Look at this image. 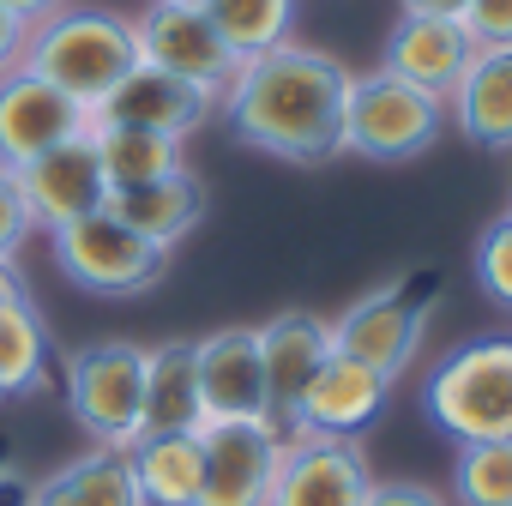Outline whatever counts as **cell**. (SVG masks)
<instances>
[{
  "mask_svg": "<svg viewBox=\"0 0 512 506\" xmlns=\"http://www.w3.org/2000/svg\"><path fill=\"white\" fill-rule=\"evenodd\" d=\"M476 284H482L488 302L512 308V211L494 217L482 229V241H476Z\"/></svg>",
  "mask_w": 512,
  "mask_h": 506,
  "instance_id": "cell-27",
  "label": "cell"
},
{
  "mask_svg": "<svg viewBox=\"0 0 512 506\" xmlns=\"http://www.w3.org/2000/svg\"><path fill=\"white\" fill-rule=\"evenodd\" d=\"M446 127V103H434L428 91L404 85L398 73L374 67V73H350L344 91V151L368 157V163H410L422 157Z\"/></svg>",
  "mask_w": 512,
  "mask_h": 506,
  "instance_id": "cell-4",
  "label": "cell"
},
{
  "mask_svg": "<svg viewBox=\"0 0 512 506\" xmlns=\"http://www.w3.org/2000/svg\"><path fill=\"white\" fill-rule=\"evenodd\" d=\"M368 452L338 434H290L266 506H362L368 500Z\"/></svg>",
  "mask_w": 512,
  "mask_h": 506,
  "instance_id": "cell-9",
  "label": "cell"
},
{
  "mask_svg": "<svg viewBox=\"0 0 512 506\" xmlns=\"http://www.w3.org/2000/svg\"><path fill=\"white\" fill-rule=\"evenodd\" d=\"M61 392L73 422L97 440L127 452L139 440V410H145V344L133 338H103L85 344L61 362Z\"/></svg>",
  "mask_w": 512,
  "mask_h": 506,
  "instance_id": "cell-5",
  "label": "cell"
},
{
  "mask_svg": "<svg viewBox=\"0 0 512 506\" xmlns=\"http://www.w3.org/2000/svg\"><path fill=\"white\" fill-rule=\"evenodd\" d=\"M205 404H199V368H193V338L145 344V410L139 434H199Z\"/></svg>",
  "mask_w": 512,
  "mask_h": 506,
  "instance_id": "cell-19",
  "label": "cell"
},
{
  "mask_svg": "<svg viewBox=\"0 0 512 506\" xmlns=\"http://www.w3.org/2000/svg\"><path fill=\"white\" fill-rule=\"evenodd\" d=\"M253 332H260V368H266V416L272 422H290L296 416V398L314 380V368L332 356V320H320L308 308H290V314L253 326Z\"/></svg>",
  "mask_w": 512,
  "mask_h": 506,
  "instance_id": "cell-17",
  "label": "cell"
},
{
  "mask_svg": "<svg viewBox=\"0 0 512 506\" xmlns=\"http://www.w3.org/2000/svg\"><path fill=\"white\" fill-rule=\"evenodd\" d=\"M193 368H199L205 422L266 416V368H260V332L253 326H217L193 338Z\"/></svg>",
  "mask_w": 512,
  "mask_h": 506,
  "instance_id": "cell-13",
  "label": "cell"
},
{
  "mask_svg": "<svg viewBox=\"0 0 512 506\" xmlns=\"http://www.w3.org/2000/svg\"><path fill=\"white\" fill-rule=\"evenodd\" d=\"M49 241H55L61 278L73 290H85V296H109V302L145 296L169 272V253L151 247L145 235H133L127 223H115L109 211H91V217L61 223V229H49Z\"/></svg>",
  "mask_w": 512,
  "mask_h": 506,
  "instance_id": "cell-6",
  "label": "cell"
},
{
  "mask_svg": "<svg viewBox=\"0 0 512 506\" xmlns=\"http://www.w3.org/2000/svg\"><path fill=\"white\" fill-rule=\"evenodd\" d=\"M19 55H25V25H19L7 7H0V73H13Z\"/></svg>",
  "mask_w": 512,
  "mask_h": 506,
  "instance_id": "cell-31",
  "label": "cell"
},
{
  "mask_svg": "<svg viewBox=\"0 0 512 506\" xmlns=\"http://www.w3.org/2000/svg\"><path fill=\"white\" fill-rule=\"evenodd\" d=\"M458 506H512V440H476L452 458Z\"/></svg>",
  "mask_w": 512,
  "mask_h": 506,
  "instance_id": "cell-26",
  "label": "cell"
},
{
  "mask_svg": "<svg viewBox=\"0 0 512 506\" xmlns=\"http://www.w3.org/2000/svg\"><path fill=\"white\" fill-rule=\"evenodd\" d=\"M217 115V97L181 73H163V67H133L97 109V121H115V127H145V133H163V139H181L199 133L205 121Z\"/></svg>",
  "mask_w": 512,
  "mask_h": 506,
  "instance_id": "cell-14",
  "label": "cell"
},
{
  "mask_svg": "<svg viewBox=\"0 0 512 506\" xmlns=\"http://www.w3.org/2000/svg\"><path fill=\"white\" fill-rule=\"evenodd\" d=\"M362 506H446V494H434L428 482H404V476H392V482H368V500Z\"/></svg>",
  "mask_w": 512,
  "mask_h": 506,
  "instance_id": "cell-30",
  "label": "cell"
},
{
  "mask_svg": "<svg viewBox=\"0 0 512 506\" xmlns=\"http://www.w3.org/2000/svg\"><path fill=\"white\" fill-rule=\"evenodd\" d=\"M25 506H145L127 452L115 446H91L85 458L49 470L43 482L25 488Z\"/></svg>",
  "mask_w": 512,
  "mask_h": 506,
  "instance_id": "cell-21",
  "label": "cell"
},
{
  "mask_svg": "<svg viewBox=\"0 0 512 506\" xmlns=\"http://www.w3.org/2000/svg\"><path fill=\"white\" fill-rule=\"evenodd\" d=\"M470 61H476V43H470V31L458 19H416V13H404L392 25V37H386V61L380 67L398 73L404 85L428 91L434 103H452V91L464 85Z\"/></svg>",
  "mask_w": 512,
  "mask_h": 506,
  "instance_id": "cell-16",
  "label": "cell"
},
{
  "mask_svg": "<svg viewBox=\"0 0 512 506\" xmlns=\"http://www.w3.org/2000/svg\"><path fill=\"white\" fill-rule=\"evenodd\" d=\"M440 278H404V284H386V290H368L356 296L338 320H332V350L368 362L380 380H404V368L416 362L422 338H428V302H440Z\"/></svg>",
  "mask_w": 512,
  "mask_h": 506,
  "instance_id": "cell-7",
  "label": "cell"
},
{
  "mask_svg": "<svg viewBox=\"0 0 512 506\" xmlns=\"http://www.w3.org/2000/svg\"><path fill=\"white\" fill-rule=\"evenodd\" d=\"M49 362V326L19 284L13 296H0V398H37L49 386Z\"/></svg>",
  "mask_w": 512,
  "mask_h": 506,
  "instance_id": "cell-23",
  "label": "cell"
},
{
  "mask_svg": "<svg viewBox=\"0 0 512 506\" xmlns=\"http://www.w3.org/2000/svg\"><path fill=\"white\" fill-rule=\"evenodd\" d=\"M0 7H7V13H13V19H19L25 31H31V25H43V19H49L55 7H67V0H0Z\"/></svg>",
  "mask_w": 512,
  "mask_h": 506,
  "instance_id": "cell-32",
  "label": "cell"
},
{
  "mask_svg": "<svg viewBox=\"0 0 512 506\" xmlns=\"http://www.w3.org/2000/svg\"><path fill=\"white\" fill-rule=\"evenodd\" d=\"M13 290H19V272H13V266H0V296H13Z\"/></svg>",
  "mask_w": 512,
  "mask_h": 506,
  "instance_id": "cell-34",
  "label": "cell"
},
{
  "mask_svg": "<svg viewBox=\"0 0 512 506\" xmlns=\"http://www.w3.org/2000/svg\"><path fill=\"white\" fill-rule=\"evenodd\" d=\"M386 392H392V380H380L368 362L332 350V356L314 368L308 392L296 398V416H290V422H296L302 434H338V440H356V434L386 410Z\"/></svg>",
  "mask_w": 512,
  "mask_h": 506,
  "instance_id": "cell-15",
  "label": "cell"
},
{
  "mask_svg": "<svg viewBox=\"0 0 512 506\" xmlns=\"http://www.w3.org/2000/svg\"><path fill=\"white\" fill-rule=\"evenodd\" d=\"M91 127V115L61 97L49 79L13 67V73H0V169H25L31 157L79 139Z\"/></svg>",
  "mask_w": 512,
  "mask_h": 506,
  "instance_id": "cell-11",
  "label": "cell"
},
{
  "mask_svg": "<svg viewBox=\"0 0 512 506\" xmlns=\"http://www.w3.org/2000/svg\"><path fill=\"white\" fill-rule=\"evenodd\" d=\"M398 7L416 13V19H464L470 0H398Z\"/></svg>",
  "mask_w": 512,
  "mask_h": 506,
  "instance_id": "cell-33",
  "label": "cell"
},
{
  "mask_svg": "<svg viewBox=\"0 0 512 506\" xmlns=\"http://www.w3.org/2000/svg\"><path fill=\"white\" fill-rule=\"evenodd\" d=\"M205 19L217 25L235 61H253V55H272L290 43L296 0H205Z\"/></svg>",
  "mask_w": 512,
  "mask_h": 506,
  "instance_id": "cell-25",
  "label": "cell"
},
{
  "mask_svg": "<svg viewBox=\"0 0 512 506\" xmlns=\"http://www.w3.org/2000/svg\"><path fill=\"white\" fill-rule=\"evenodd\" d=\"M344 91H350V67L338 55L284 43L272 55L241 61L217 109L229 115L241 145L314 169L344 151Z\"/></svg>",
  "mask_w": 512,
  "mask_h": 506,
  "instance_id": "cell-1",
  "label": "cell"
},
{
  "mask_svg": "<svg viewBox=\"0 0 512 506\" xmlns=\"http://www.w3.org/2000/svg\"><path fill=\"white\" fill-rule=\"evenodd\" d=\"M458 25L476 49H512V0H470Z\"/></svg>",
  "mask_w": 512,
  "mask_h": 506,
  "instance_id": "cell-29",
  "label": "cell"
},
{
  "mask_svg": "<svg viewBox=\"0 0 512 506\" xmlns=\"http://www.w3.org/2000/svg\"><path fill=\"white\" fill-rule=\"evenodd\" d=\"M103 211L115 223H127L133 235H145L151 247L169 253V247H181L199 229V217H205V181L193 169H181V175H163V181H145V187H109Z\"/></svg>",
  "mask_w": 512,
  "mask_h": 506,
  "instance_id": "cell-18",
  "label": "cell"
},
{
  "mask_svg": "<svg viewBox=\"0 0 512 506\" xmlns=\"http://www.w3.org/2000/svg\"><path fill=\"white\" fill-rule=\"evenodd\" d=\"M91 151H97L109 187H145V181H163V175L187 169L181 139H163V133H145V127H115V121H97V115H91Z\"/></svg>",
  "mask_w": 512,
  "mask_h": 506,
  "instance_id": "cell-24",
  "label": "cell"
},
{
  "mask_svg": "<svg viewBox=\"0 0 512 506\" xmlns=\"http://www.w3.org/2000/svg\"><path fill=\"white\" fill-rule=\"evenodd\" d=\"M19 67L37 73V79H49L85 115H97L103 97L139 67V37H133L127 13H109V7H55L43 25L25 31Z\"/></svg>",
  "mask_w": 512,
  "mask_h": 506,
  "instance_id": "cell-2",
  "label": "cell"
},
{
  "mask_svg": "<svg viewBox=\"0 0 512 506\" xmlns=\"http://www.w3.org/2000/svg\"><path fill=\"white\" fill-rule=\"evenodd\" d=\"M422 410L458 446L512 440V338H470L458 344L422 386Z\"/></svg>",
  "mask_w": 512,
  "mask_h": 506,
  "instance_id": "cell-3",
  "label": "cell"
},
{
  "mask_svg": "<svg viewBox=\"0 0 512 506\" xmlns=\"http://www.w3.org/2000/svg\"><path fill=\"white\" fill-rule=\"evenodd\" d=\"M13 181H19L25 211H31L37 229H61V223H73V217H91V211H103V199H109V175H103V163H97V151H91V127H85L79 139H67V145L31 157L25 169H13Z\"/></svg>",
  "mask_w": 512,
  "mask_h": 506,
  "instance_id": "cell-12",
  "label": "cell"
},
{
  "mask_svg": "<svg viewBox=\"0 0 512 506\" xmlns=\"http://www.w3.org/2000/svg\"><path fill=\"white\" fill-rule=\"evenodd\" d=\"M31 211H25V193H19V181H13V169H0V266H13L19 253H25V241H31Z\"/></svg>",
  "mask_w": 512,
  "mask_h": 506,
  "instance_id": "cell-28",
  "label": "cell"
},
{
  "mask_svg": "<svg viewBox=\"0 0 512 506\" xmlns=\"http://www.w3.org/2000/svg\"><path fill=\"white\" fill-rule=\"evenodd\" d=\"M452 121L482 151H512V49H476L464 85L452 91Z\"/></svg>",
  "mask_w": 512,
  "mask_h": 506,
  "instance_id": "cell-20",
  "label": "cell"
},
{
  "mask_svg": "<svg viewBox=\"0 0 512 506\" xmlns=\"http://www.w3.org/2000/svg\"><path fill=\"white\" fill-rule=\"evenodd\" d=\"M133 37H139V61L145 67H163V73H181L193 85H205L211 97H223V85L235 79V55L223 49L217 25L205 19V7H169V0H151V7L133 19Z\"/></svg>",
  "mask_w": 512,
  "mask_h": 506,
  "instance_id": "cell-10",
  "label": "cell"
},
{
  "mask_svg": "<svg viewBox=\"0 0 512 506\" xmlns=\"http://www.w3.org/2000/svg\"><path fill=\"white\" fill-rule=\"evenodd\" d=\"M296 428L253 416V422H205L199 428V452H205V476H199V506H266L284 440Z\"/></svg>",
  "mask_w": 512,
  "mask_h": 506,
  "instance_id": "cell-8",
  "label": "cell"
},
{
  "mask_svg": "<svg viewBox=\"0 0 512 506\" xmlns=\"http://www.w3.org/2000/svg\"><path fill=\"white\" fill-rule=\"evenodd\" d=\"M169 7H205V0H169Z\"/></svg>",
  "mask_w": 512,
  "mask_h": 506,
  "instance_id": "cell-35",
  "label": "cell"
},
{
  "mask_svg": "<svg viewBox=\"0 0 512 506\" xmlns=\"http://www.w3.org/2000/svg\"><path fill=\"white\" fill-rule=\"evenodd\" d=\"M127 464L145 506H199V476H205L199 434H139L127 446Z\"/></svg>",
  "mask_w": 512,
  "mask_h": 506,
  "instance_id": "cell-22",
  "label": "cell"
}]
</instances>
